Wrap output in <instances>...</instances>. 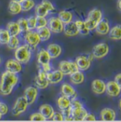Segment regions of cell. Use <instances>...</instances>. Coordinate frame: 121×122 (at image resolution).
Returning a JSON list of instances; mask_svg holds the SVG:
<instances>
[{"mask_svg":"<svg viewBox=\"0 0 121 122\" xmlns=\"http://www.w3.org/2000/svg\"><path fill=\"white\" fill-rule=\"evenodd\" d=\"M37 59H38V62L42 66L49 64L50 61V58L49 56V54L48 53L47 51L44 49H41L39 51L38 56H37Z\"/></svg>","mask_w":121,"mask_h":122,"instance_id":"23","label":"cell"},{"mask_svg":"<svg viewBox=\"0 0 121 122\" xmlns=\"http://www.w3.org/2000/svg\"><path fill=\"white\" fill-rule=\"evenodd\" d=\"M102 19V12L98 9H94L89 11L87 19L84 21L89 30L95 29L97 24Z\"/></svg>","mask_w":121,"mask_h":122,"instance_id":"2","label":"cell"},{"mask_svg":"<svg viewBox=\"0 0 121 122\" xmlns=\"http://www.w3.org/2000/svg\"><path fill=\"white\" fill-rule=\"evenodd\" d=\"M28 104H27V102L26 100L25 99V98L23 97H19L14 107H13V109H12V114L14 115V116H19L21 114L24 113V112H26L27 107H28Z\"/></svg>","mask_w":121,"mask_h":122,"instance_id":"4","label":"cell"},{"mask_svg":"<svg viewBox=\"0 0 121 122\" xmlns=\"http://www.w3.org/2000/svg\"><path fill=\"white\" fill-rule=\"evenodd\" d=\"M35 11L37 16H41V17H45L49 14V11L41 4L36 6Z\"/></svg>","mask_w":121,"mask_h":122,"instance_id":"34","label":"cell"},{"mask_svg":"<svg viewBox=\"0 0 121 122\" xmlns=\"http://www.w3.org/2000/svg\"><path fill=\"white\" fill-rule=\"evenodd\" d=\"M26 20H27V25H28L29 30H33L34 29H35L36 19L35 16H30Z\"/></svg>","mask_w":121,"mask_h":122,"instance_id":"40","label":"cell"},{"mask_svg":"<svg viewBox=\"0 0 121 122\" xmlns=\"http://www.w3.org/2000/svg\"><path fill=\"white\" fill-rule=\"evenodd\" d=\"M109 52V47L108 44L105 43H101L96 45L93 48L92 55L96 58H102L105 57Z\"/></svg>","mask_w":121,"mask_h":122,"instance_id":"7","label":"cell"},{"mask_svg":"<svg viewBox=\"0 0 121 122\" xmlns=\"http://www.w3.org/2000/svg\"><path fill=\"white\" fill-rule=\"evenodd\" d=\"M121 74H118V75L116 76V77H115V82H116L119 86H121Z\"/></svg>","mask_w":121,"mask_h":122,"instance_id":"47","label":"cell"},{"mask_svg":"<svg viewBox=\"0 0 121 122\" xmlns=\"http://www.w3.org/2000/svg\"><path fill=\"white\" fill-rule=\"evenodd\" d=\"M58 105L60 110L66 109L71 106V101L66 97L62 96L58 99Z\"/></svg>","mask_w":121,"mask_h":122,"instance_id":"30","label":"cell"},{"mask_svg":"<svg viewBox=\"0 0 121 122\" xmlns=\"http://www.w3.org/2000/svg\"><path fill=\"white\" fill-rule=\"evenodd\" d=\"M26 33L25 40L27 43V45L30 47V49H34L41 41L38 34L36 31H33L32 30H29Z\"/></svg>","mask_w":121,"mask_h":122,"instance_id":"6","label":"cell"},{"mask_svg":"<svg viewBox=\"0 0 121 122\" xmlns=\"http://www.w3.org/2000/svg\"><path fill=\"white\" fill-rule=\"evenodd\" d=\"M40 113L43 115V117L45 119V120H49L52 119L55 111L53 108L49 104H43L39 108Z\"/></svg>","mask_w":121,"mask_h":122,"instance_id":"22","label":"cell"},{"mask_svg":"<svg viewBox=\"0 0 121 122\" xmlns=\"http://www.w3.org/2000/svg\"><path fill=\"white\" fill-rule=\"evenodd\" d=\"M46 51H47L48 53L49 54L50 59L57 58L62 53V48L59 45L55 44V43L50 44L48 46V48Z\"/></svg>","mask_w":121,"mask_h":122,"instance_id":"19","label":"cell"},{"mask_svg":"<svg viewBox=\"0 0 121 122\" xmlns=\"http://www.w3.org/2000/svg\"><path fill=\"white\" fill-rule=\"evenodd\" d=\"M41 4L49 11V12H54L55 11V8L53 4L48 0H43Z\"/></svg>","mask_w":121,"mask_h":122,"instance_id":"39","label":"cell"},{"mask_svg":"<svg viewBox=\"0 0 121 122\" xmlns=\"http://www.w3.org/2000/svg\"><path fill=\"white\" fill-rule=\"evenodd\" d=\"M6 70L11 72V73H19L22 70V65L21 63L19 62L16 59H10L6 63Z\"/></svg>","mask_w":121,"mask_h":122,"instance_id":"15","label":"cell"},{"mask_svg":"<svg viewBox=\"0 0 121 122\" xmlns=\"http://www.w3.org/2000/svg\"><path fill=\"white\" fill-rule=\"evenodd\" d=\"M35 84L39 89H45L49 85V82L47 78V73L42 69H39L38 73L35 78Z\"/></svg>","mask_w":121,"mask_h":122,"instance_id":"8","label":"cell"},{"mask_svg":"<svg viewBox=\"0 0 121 122\" xmlns=\"http://www.w3.org/2000/svg\"><path fill=\"white\" fill-rule=\"evenodd\" d=\"M69 75H70V81L73 84L79 85L83 83L84 81V75L81 71L78 70L77 72L70 74Z\"/></svg>","mask_w":121,"mask_h":122,"instance_id":"24","label":"cell"},{"mask_svg":"<svg viewBox=\"0 0 121 122\" xmlns=\"http://www.w3.org/2000/svg\"><path fill=\"white\" fill-rule=\"evenodd\" d=\"M87 114V111L83 107L71 109V117L72 118V121L82 122Z\"/></svg>","mask_w":121,"mask_h":122,"instance_id":"12","label":"cell"},{"mask_svg":"<svg viewBox=\"0 0 121 122\" xmlns=\"http://www.w3.org/2000/svg\"><path fill=\"white\" fill-rule=\"evenodd\" d=\"M63 32L67 36H75L79 33L75 24L72 21L64 24Z\"/></svg>","mask_w":121,"mask_h":122,"instance_id":"21","label":"cell"},{"mask_svg":"<svg viewBox=\"0 0 121 122\" xmlns=\"http://www.w3.org/2000/svg\"><path fill=\"white\" fill-rule=\"evenodd\" d=\"M8 111H9V108L7 105L4 103L0 102V114L1 115H5L7 114Z\"/></svg>","mask_w":121,"mask_h":122,"instance_id":"43","label":"cell"},{"mask_svg":"<svg viewBox=\"0 0 121 122\" xmlns=\"http://www.w3.org/2000/svg\"><path fill=\"white\" fill-rule=\"evenodd\" d=\"M121 0H118V2H117V8L118 9L119 11H121Z\"/></svg>","mask_w":121,"mask_h":122,"instance_id":"48","label":"cell"},{"mask_svg":"<svg viewBox=\"0 0 121 122\" xmlns=\"http://www.w3.org/2000/svg\"><path fill=\"white\" fill-rule=\"evenodd\" d=\"M29 119L30 121H40V122L46 121L45 119L43 117V115L40 112L39 113H34L32 115H30Z\"/></svg>","mask_w":121,"mask_h":122,"instance_id":"41","label":"cell"},{"mask_svg":"<svg viewBox=\"0 0 121 122\" xmlns=\"http://www.w3.org/2000/svg\"><path fill=\"white\" fill-rule=\"evenodd\" d=\"M48 29L51 32L55 33H60L63 31L64 24L58 19V17H51L48 21Z\"/></svg>","mask_w":121,"mask_h":122,"instance_id":"9","label":"cell"},{"mask_svg":"<svg viewBox=\"0 0 121 122\" xmlns=\"http://www.w3.org/2000/svg\"><path fill=\"white\" fill-rule=\"evenodd\" d=\"M78 31H79V33L82 34V35H84V36H87L89 34V30L87 29V28L86 27L85 24H84V22L81 21V20H77L74 22Z\"/></svg>","mask_w":121,"mask_h":122,"instance_id":"31","label":"cell"},{"mask_svg":"<svg viewBox=\"0 0 121 122\" xmlns=\"http://www.w3.org/2000/svg\"><path fill=\"white\" fill-rule=\"evenodd\" d=\"M64 77L63 73L60 70H55L53 72H49L47 73V78L49 83L51 84H57L60 82Z\"/></svg>","mask_w":121,"mask_h":122,"instance_id":"17","label":"cell"},{"mask_svg":"<svg viewBox=\"0 0 121 122\" xmlns=\"http://www.w3.org/2000/svg\"><path fill=\"white\" fill-rule=\"evenodd\" d=\"M30 47L26 44L21 46H19L15 51L14 56L16 61L21 63H27L30 61L31 57V51Z\"/></svg>","mask_w":121,"mask_h":122,"instance_id":"3","label":"cell"},{"mask_svg":"<svg viewBox=\"0 0 121 122\" xmlns=\"http://www.w3.org/2000/svg\"><path fill=\"white\" fill-rule=\"evenodd\" d=\"M96 32L99 35H106L110 30V26L108 21L106 18L101 19L97 24L96 28Z\"/></svg>","mask_w":121,"mask_h":122,"instance_id":"14","label":"cell"},{"mask_svg":"<svg viewBox=\"0 0 121 122\" xmlns=\"http://www.w3.org/2000/svg\"><path fill=\"white\" fill-rule=\"evenodd\" d=\"M19 81V77L14 73L9 71L4 72L1 77L0 82V93L3 95L10 94L14 87L16 86Z\"/></svg>","mask_w":121,"mask_h":122,"instance_id":"1","label":"cell"},{"mask_svg":"<svg viewBox=\"0 0 121 122\" xmlns=\"http://www.w3.org/2000/svg\"><path fill=\"white\" fill-rule=\"evenodd\" d=\"M72 14L68 11H61L58 14V19L64 24L72 21Z\"/></svg>","mask_w":121,"mask_h":122,"instance_id":"28","label":"cell"},{"mask_svg":"<svg viewBox=\"0 0 121 122\" xmlns=\"http://www.w3.org/2000/svg\"><path fill=\"white\" fill-rule=\"evenodd\" d=\"M36 32L38 34L40 41H46L49 40L51 36V31L47 26H44L38 29Z\"/></svg>","mask_w":121,"mask_h":122,"instance_id":"26","label":"cell"},{"mask_svg":"<svg viewBox=\"0 0 121 122\" xmlns=\"http://www.w3.org/2000/svg\"><path fill=\"white\" fill-rule=\"evenodd\" d=\"M60 70L64 75H69L70 74L79 70L75 62L61 61L59 65Z\"/></svg>","mask_w":121,"mask_h":122,"instance_id":"5","label":"cell"},{"mask_svg":"<svg viewBox=\"0 0 121 122\" xmlns=\"http://www.w3.org/2000/svg\"><path fill=\"white\" fill-rule=\"evenodd\" d=\"M52 119L53 121H56V122H58V121H63V117L61 113L59 112H55L53 117H52Z\"/></svg>","mask_w":121,"mask_h":122,"instance_id":"44","label":"cell"},{"mask_svg":"<svg viewBox=\"0 0 121 122\" xmlns=\"http://www.w3.org/2000/svg\"><path fill=\"white\" fill-rule=\"evenodd\" d=\"M38 96V90L34 87H27L24 94V97L27 102L28 105L32 104L36 99Z\"/></svg>","mask_w":121,"mask_h":122,"instance_id":"13","label":"cell"},{"mask_svg":"<svg viewBox=\"0 0 121 122\" xmlns=\"http://www.w3.org/2000/svg\"><path fill=\"white\" fill-rule=\"evenodd\" d=\"M36 19V22H35V29H38L40 28L46 26L48 24V21L45 17H41V16H37L35 17Z\"/></svg>","mask_w":121,"mask_h":122,"instance_id":"36","label":"cell"},{"mask_svg":"<svg viewBox=\"0 0 121 122\" xmlns=\"http://www.w3.org/2000/svg\"><path fill=\"white\" fill-rule=\"evenodd\" d=\"M1 57H0V63H1Z\"/></svg>","mask_w":121,"mask_h":122,"instance_id":"51","label":"cell"},{"mask_svg":"<svg viewBox=\"0 0 121 122\" xmlns=\"http://www.w3.org/2000/svg\"><path fill=\"white\" fill-rule=\"evenodd\" d=\"M10 36L6 29H1L0 30V43L1 44H7L9 40Z\"/></svg>","mask_w":121,"mask_h":122,"instance_id":"35","label":"cell"},{"mask_svg":"<svg viewBox=\"0 0 121 122\" xmlns=\"http://www.w3.org/2000/svg\"><path fill=\"white\" fill-rule=\"evenodd\" d=\"M83 107V106H82V103L80 101H79L76 99L71 101V109L79 108V107Z\"/></svg>","mask_w":121,"mask_h":122,"instance_id":"42","label":"cell"},{"mask_svg":"<svg viewBox=\"0 0 121 122\" xmlns=\"http://www.w3.org/2000/svg\"><path fill=\"white\" fill-rule=\"evenodd\" d=\"M1 117H2V115H1V114H0V119H1Z\"/></svg>","mask_w":121,"mask_h":122,"instance_id":"50","label":"cell"},{"mask_svg":"<svg viewBox=\"0 0 121 122\" xmlns=\"http://www.w3.org/2000/svg\"><path fill=\"white\" fill-rule=\"evenodd\" d=\"M106 92L111 97H118L121 93V86L115 81H110L106 84Z\"/></svg>","mask_w":121,"mask_h":122,"instance_id":"11","label":"cell"},{"mask_svg":"<svg viewBox=\"0 0 121 122\" xmlns=\"http://www.w3.org/2000/svg\"><path fill=\"white\" fill-rule=\"evenodd\" d=\"M83 121H96V117L92 114H87L84 118Z\"/></svg>","mask_w":121,"mask_h":122,"instance_id":"45","label":"cell"},{"mask_svg":"<svg viewBox=\"0 0 121 122\" xmlns=\"http://www.w3.org/2000/svg\"><path fill=\"white\" fill-rule=\"evenodd\" d=\"M101 119L105 122H112L116 119V112L110 108H105L101 112Z\"/></svg>","mask_w":121,"mask_h":122,"instance_id":"18","label":"cell"},{"mask_svg":"<svg viewBox=\"0 0 121 122\" xmlns=\"http://www.w3.org/2000/svg\"><path fill=\"white\" fill-rule=\"evenodd\" d=\"M7 46L9 49L15 50L19 46V40L16 36H10L7 43Z\"/></svg>","mask_w":121,"mask_h":122,"instance_id":"33","label":"cell"},{"mask_svg":"<svg viewBox=\"0 0 121 122\" xmlns=\"http://www.w3.org/2000/svg\"><path fill=\"white\" fill-rule=\"evenodd\" d=\"M91 61L89 59V56L82 55L79 56L76 58V64L78 67L79 70L84 71L89 68Z\"/></svg>","mask_w":121,"mask_h":122,"instance_id":"10","label":"cell"},{"mask_svg":"<svg viewBox=\"0 0 121 122\" xmlns=\"http://www.w3.org/2000/svg\"><path fill=\"white\" fill-rule=\"evenodd\" d=\"M8 11L11 14H18L21 11V4L15 1L14 0H11L9 4V6H8Z\"/></svg>","mask_w":121,"mask_h":122,"instance_id":"27","label":"cell"},{"mask_svg":"<svg viewBox=\"0 0 121 122\" xmlns=\"http://www.w3.org/2000/svg\"><path fill=\"white\" fill-rule=\"evenodd\" d=\"M42 67H43V69H42V70H43L45 72H46V73H48V72H49L51 71V67H50V64H47V65H43Z\"/></svg>","mask_w":121,"mask_h":122,"instance_id":"46","label":"cell"},{"mask_svg":"<svg viewBox=\"0 0 121 122\" xmlns=\"http://www.w3.org/2000/svg\"><path fill=\"white\" fill-rule=\"evenodd\" d=\"M21 11H29L35 6V1L33 0H24L21 3Z\"/></svg>","mask_w":121,"mask_h":122,"instance_id":"32","label":"cell"},{"mask_svg":"<svg viewBox=\"0 0 121 122\" xmlns=\"http://www.w3.org/2000/svg\"><path fill=\"white\" fill-rule=\"evenodd\" d=\"M14 1H17V2H19V3H21V1H23L24 0H14Z\"/></svg>","mask_w":121,"mask_h":122,"instance_id":"49","label":"cell"},{"mask_svg":"<svg viewBox=\"0 0 121 122\" xmlns=\"http://www.w3.org/2000/svg\"><path fill=\"white\" fill-rule=\"evenodd\" d=\"M17 24L19 25V29L21 32H26L29 30L28 25H27V20L24 18H21L18 20Z\"/></svg>","mask_w":121,"mask_h":122,"instance_id":"37","label":"cell"},{"mask_svg":"<svg viewBox=\"0 0 121 122\" xmlns=\"http://www.w3.org/2000/svg\"><path fill=\"white\" fill-rule=\"evenodd\" d=\"M61 92L63 96L67 97L70 101L76 99L77 96V92L69 84H63L61 87Z\"/></svg>","mask_w":121,"mask_h":122,"instance_id":"16","label":"cell"},{"mask_svg":"<svg viewBox=\"0 0 121 122\" xmlns=\"http://www.w3.org/2000/svg\"><path fill=\"white\" fill-rule=\"evenodd\" d=\"M109 37L113 40H121V25H117L109 30Z\"/></svg>","mask_w":121,"mask_h":122,"instance_id":"29","label":"cell"},{"mask_svg":"<svg viewBox=\"0 0 121 122\" xmlns=\"http://www.w3.org/2000/svg\"><path fill=\"white\" fill-rule=\"evenodd\" d=\"M61 114L63 117V121H72L71 117V106L66 109L61 110Z\"/></svg>","mask_w":121,"mask_h":122,"instance_id":"38","label":"cell"},{"mask_svg":"<svg viewBox=\"0 0 121 122\" xmlns=\"http://www.w3.org/2000/svg\"><path fill=\"white\" fill-rule=\"evenodd\" d=\"M6 30L10 36H16L21 32L17 22H9L6 26Z\"/></svg>","mask_w":121,"mask_h":122,"instance_id":"25","label":"cell"},{"mask_svg":"<svg viewBox=\"0 0 121 122\" xmlns=\"http://www.w3.org/2000/svg\"><path fill=\"white\" fill-rule=\"evenodd\" d=\"M92 90L97 94H103L106 92V83L101 80H95L91 84Z\"/></svg>","mask_w":121,"mask_h":122,"instance_id":"20","label":"cell"}]
</instances>
